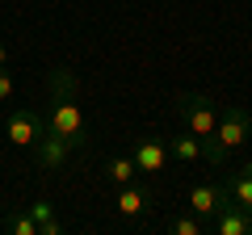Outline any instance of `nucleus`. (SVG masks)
Segmentation results:
<instances>
[{
    "mask_svg": "<svg viewBox=\"0 0 252 235\" xmlns=\"http://www.w3.org/2000/svg\"><path fill=\"white\" fill-rule=\"evenodd\" d=\"M46 88H51V109H46L42 126L51 130V135L67 139L76 151H84L93 135L84 130L80 105H76V97H80V80H76V72H67V67H51V72H46Z\"/></svg>",
    "mask_w": 252,
    "mask_h": 235,
    "instance_id": "obj_1",
    "label": "nucleus"
},
{
    "mask_svg": "<svg viewBox=\"0 0 252 235\" xmlns=\"http://www.w3.org/2000/svg\"><path fill=\"white\" fill-rule=\"evenodd\" d=\"M177 118H181V126L189 135L206 139L219 126V105L210 97H202V92H177Z\"/></svg>",
    "mask_w": 252,
    "mask_h": 235,
    "instance_id": "obj_2",
    "label": "nucleus"
},
{
    "mask_svg": "<svg viewBox=\"0 0 252 235\" xmlns=\"http://www.w3.org/2000/svg\"><path fill=\"white\" fill-rule=\"evenodd\" d=\"M248 135H252V114L244 105H227V109H219V126H215V139L231 151V147H240V143H248Z\"/></svg>",
    "mask_w": 252,
    "mask_h": 235,
    "instance_id": "obj_3",
    "label": "nucleus"
},
{
    "mask_svg": "<svg viewBox=\"0 0 252 235\" xmlns=\"http://www.w3.org/2000/svg\"><path fill=\"white\" fill-rule=\"evenodd\" d=\"M130 160H135V168L147 172V176H164V172H168V164H172V155H168V143H164V139L147 135V139H139V143H135Z\"/></svg>",
    "mask_w": 252,
    "mask_h": 235,
    "instance_id": "obj_4",
    "label": "nucleus"
},
{
    "mask_svg": "<svg viewBox=\"0 0 252 235\" xmlns=\"http://www.w3.org/2000/svg\"><path fill=\"white\" fill-rule=\"evenodd\" d=\"M30 151H34V164L42 172H51V168H63V164H67V155L76 151L72 143H67V139H59V135H51V130L42 126V135L34 139V143H30Z\"/></svg>",
    "mask_w": 252,
    "mask_h": 235,
    "instance_id": "obj_5",
    "label": "nucleus"
},
{
    "mask_svg": "<svg viewBox=\"0 0 252 235\" xmlns=\"http://www.w3.org/2000/svg\"><path fill=\"white\" fill-rule=\"evenodd\" d=\"M189 210H193V214H198V218H206V223H210V214H215V210L219 206H227V202H231V198H227V189H223V185H210V181H198V185H193V189H189Z\"/></svg>",
    "mask_w": 252,
    "mask_h": 235,
    "instance_id": "obj_6",
    "label": "nucleus"
},
{
    "mask_svg": "<svg viewBox=\"0 0 252 235\" xmlns=\"http://www.w3.org/2000/svg\"><path fill=\"white\" fill-rule=\"evenodd\" d=\"M210 231L215 235H252V214L240 210L235 202H227V206H219L210 214Z\"/></svg>",
    "mask_w": 252,
    "mask_h": 235,
    "instance_id": "obj_7",
    "label": "nucleus"
},
{
    "mask_svg": "<svg viewBox=\"0 0 252 235\" xmlns=\"http://www.w3.org/2000/svg\"><path fill=\"white\" fill-rule=\"evenodd\" d=\"M42 135V118L34 114V109H13L9 114V143H17V147H30L34 139Z\"/></svg>",
    "mask_w": 252,
    "mask_h": 235,
    "instance_id": "obj_8",
    "label": "nucleus"
},
{
    "mask_svg": "<svg viewBox=\"0 0 252 235\" xmlns=\"http://www.w3.org/2000/svg\"><path fill=\"white\" fill-rule=\"evenodd\" d=\"M114 206H118V214L122 218H143L147 214V206H152V189H143V185H118V198H114Z\"/></svg>",
    "mask_w": 252,
    "mask_h": 235,
    "instance_id": "obj_9",
    "label": "nucleus"
},
{
    "mask_svg": "<svg viewBox=\"0 0 252 235\" xmlns=\"http://www.w3.org/2000/svg\"><path fill=\"white\" fill-rule=\"evenodd\" d=\"M168 155H172L177 164H198V160H202V139L189 135V130H181L177 139H168Z\"/></svg>",
    "mask_w": 252,
    "mask_h": 235,
    "instance_id": "obj_10",
    "label": "nucleus"
},
{
    "mask_svg": "<svg viewBox=\"0 0 252 235\" xmlns=\"http://www.w3.org/2000/svg\"><path fill=\"white\" fill-rule=\"evenodd\" d=\"M223 189H227V198H231L240 210H248V214H252V172H244V168L231 172Z\"/></svg>",
    "mask_w": 252,
    "mask_h": 235,
    "instance_id": "obj_11",
    "label": "nucleus"
},
{
    "mask_svg": "<svg viewBox=\"0 0 252 235\" xmlns=\"http://www.w3.org/2000/svg\"><path fill=\"white\" fill-rule=\"evenodd\" d=\"M206 231H210V223H206V218H198L193 210L168 218V235H206Z\"/></svg>",
    "mask_w": 252,
    "mask_h": 235,
    "instance_id": "obj_12",
    "label": "nucleus"
},
{
    "mask_svg": "<svg viewBox=\"0 0 252 235\" xmlns=\"http://www.w3.org/2000/svg\"><path fill=\"white\" fill-rule=\"evenodd\" d=\"M105 176H109V185L118 189V185H130V181H135V176H139V168H135V160H130V155H118V160L109 164V172H105Z\"/></svg>",
    "mask_w": 252,
    "mask_h": 235,
    "instance_id": "obj_13",
    "label": "nucleus"
},
{
    "mask_svg": "<svg viewBox=\"0 0 252 235\" xmlns=\"http://www.w3.org/2000/svg\"><path fill=\"white\" fill-rule=\"evenodd\" d=\"M202 160H206L210 168H223V164H227V147L219 143L215 135H206V139H202Z\"/></svg>",
    "mask_w": 252,
    "mask_h": 235,
    "instance_id": "obj_14",
    "label": "nucleus"
},
{
    "mask_svg": "<svg viewBox=\"0 0 252 235\" xmlns=\"http://www.w3.org/2000/svg\"><path fill=\"white\" fill-rule=\"evenodd\" d=\"M9 231L13 235H38V223L30 214H17V218H9Z\"/></svg>",
    "mask_w": 252,
    "mask_h": 235,
    "instance_id": "obj_15",
    "label": "nucleus"
},
{
    "mask_svg": "<svg viewBox=\"0 0 252 235\" xmlns=\"http://www.w3.org/2000/svg\"><path fill=\"white\" fill-rule=\"evenodd\" d=\"M13 97V76H9V67H0V101H9Z\"/></svg>",
    "mask_w": 252,
    "mask_h": 235,
    "instance_id": "obj_16",
    "label": "nucleus"
},
{
    "mask_svg": "<svg viewBox=\"0 0 252 235\" xmlns=\"http://www.w3.org/2000/svg\"><path fill=\"white\" fill-rule=\"evenodd\" d=\"M0 67H9V51L4 46H0Z\"/></svg>",
    "mask_w": 252,
    "mask_h": 235,
    "instance_id": "obj_17",
    "label": "nucleus"
},
{
    "mask_svg": "<svg viewBox=\"0 0 252 235\" xmlns=\"http://www.w3.org/2000/svg\"><path fill=\"white\" fill-rule=\"evenodd\" d=\"M248 139H252V135H248Z\"/></svg>",
    "mask_w": 252,
    "mask_h": 235,
    "instance_id": "obj_18",
    "label": "nucleus"
}]
</instances>
